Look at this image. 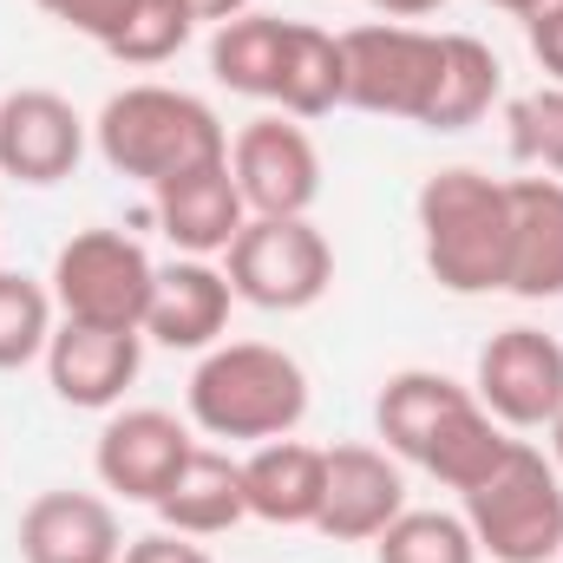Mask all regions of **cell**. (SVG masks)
Listing matches in <instances>:
<instances>
[{
    "mask_svg": "<svg viewBox=\"0 0 563 563\" xmlns=\"http://www.w3.org/2000/svg\"><path fill=\"white\" fill-rule=\"evenodd\" d=\"M125 563H217V558L184 531H144V538L125 544Z\"/></svg>",
    "mask_w": 563,
    "mask_h": 563,
    "instance_id": "obj_30",
    "label": "cell"
},
{
    "mask_svg": "<svg viewBox=\"0 0 563 563\" xmlns=\"http://www.w3.org/2000/svg\"><path fill=\"white\" fill-rule=\"evenodd\" d=\"M492 7H505V13H518V20H538V13H551L563 0H492Z\"/></svg>",
    "mask_w": 563,
    "mask_h": 563,
    "instance_id": "obj_34",
    "label": "cell"
},
{
    "mask_svg": "<svg viewBox=\"0 0 563 563\" xmlns=\"http://www.w3.org/2000/svg\"><path fill=\"white\" fill-rule=\"evenodd\" d=\"M511 256L505 295L558 301L563 295V184L558 177H511Z\"/></svg>",
    "mask_w": 563,
    "mask_h": 563,
    "instance_id": "obj_17",
    "label": "cell"
},
{
    "mask_svg": "<svg viewBox=\"0 0 563 563\" xmlns=\"http://www.w3.org/2000/svg\"><path fill=\"white\" fill-rule=\"evenodd\" d=\"M92 139H99V157L119 177H139L144 190L230 157L223 119L197 92H177V86H125V92H112Z\"/></svg>",
    "mask_w": 563,
    "mask_h": 563,
    "instance_id": "obj_3",
    "label": "cell"
},
{
    "mask_svg": "<svg viewBox=\"0 0 563 563\" xmlns=\"http://www.w3.org/2000/svg\"><path fill=\"white\" fill-rule=\"evenodd\" d=\"M151 511L164 518V531H184V538L236 531V525L250 518V498H243V459L197 445V452L177 465V478L164 485V498H157Z\"/></svg>",
    "mask_w": 563,
    "mask_h": 563,
    "instance_id": "obj_19",
    "label": "cell"
},
{
    "mask_svg": "<svg viewBox=\"0 0 563 563\" xmlns=\"http://www.w3.org/2000/svg\"><path fill=\"white\" fill-rule=\"evenodd\" d=\"M505 86V66L485 40L472 33H439V86H432V106H426L420 132H465L492 112Z\"/></svg>",
    "mask_w": 563,
    "mask_h": 563,
    "instance_id": "obj_21",
    "label": "cell"
},
{
    "mask_svg": "<svg viewBox=\"0 0 563 563\" xmlns=\"http://www.w3.org/2000/svg\"><path fill=\"white\" fill-rule=\"evenodd\" d=\"M151 282H157V263L144 256V243H132L125 230H79L53 256V308L86 328L144 334Z\"/></svg>",
    "mask_w": 563,
    "mask_h": 563,
    "instance_id": "obj_6",
    "label": "cell"
},
{
    "mask_svg": "<svg viewBox=\"0 0 563 563\" xmlns=\"http://www.w3.org/2000/svg\"><path fill=\"white\" fill-rule=\"evenodd\" d=\"M465 400H472V387H459L452 374L407 367V374H394V380L380 387V400H374V426H380V439H387L394 459H413V465H420V452L432 445V432L452 420Z\"/></svg>",
    "mask_w": 563,
    "mask_h": 563,
    "instance_id": "obj_20",
    "label": "cell"
},
{
    "mask_svg": "<svg viewBox=\"0 0 563 563\" xmlns=\"http://www.w3.org/2000/svg\"><path fill=\"white\" fill-rule=\"evenodd\" d=\"M20 563H125V531L99 492H40L20 511Z\"/></svg>",
    "mask_w": 563,
    "mask_h": 563,
    "instance_id": "obj_14",
    "label": "cell"
},
{
    "mask_svg": "<svg viewBox=\"0 0 563 563\" xmlns=\"http://www.w3.org/2000/svg\"><path fill=\"white\" fill-rule=\"evenodd\" d=\"M53 341V288H40L20 269H0V374L46 361Z\"/></svg>",
    "mask_w": 563,
    "mask_h": 563,
    "instance_id": "obj_26",
    "label": "cell"
},
{
    "mask_svg": "<svg viewBox=\"0 0 563 563\" xmlns=\"http://www.w3.org/2000/svg\"><path fill=\"white\" fill-rule=\"evenodd\" d=\"M230 301L236 288L223 269H210L203 256H177L151 282V308H144V334L157 347H184V354H210L217 334L230 328Z\"/></svg>",
    "mask_w": 563,
    "mask_h": 563,
    "instance_id": "obj_15",
    "label": "cell"
},
{
    "mask_svg": "<svg viewBox=\"0 0 563 563\" xmlns=\"http://www.w3.org/2000/svg\"><path fill=\"white\" fill-rule=\"evenodd\" d=\"M432 86H439V33L407 20H367L341 33V106L426 125Z\"/></svg>",
    "mask_w": 563,
    "mask_h": 563,
    "instance_id": "obj_5",
    "label": "cell"
},
{
    "mask_svg": "<svg viewBox=\"0 0 563 563\" xmlns=\"http://www.w3.org/2000/svg\"><path fill=\"white\" fill-rule=\"evenodd\" d=\"M151 210H157V230L184 250V256H223L236 243V230L250 223V203L230 177V157L223 164H203V170H184L170 184L151 190Z\"/></svg>",
    "mask_w": 563,
    "mask_h": 563,
    "instance_id": "obj_16",
    "label": "cell"
},
{
    "mask_svg": "<svg viewBox=\"0 0 563 563\" xmlns=\"http://www.w3.org/2000/svg\"><path fill=\"white\" fill-rule=\"evenodd\" d=\"M144 367V334L125 328H86V321H59L46 341V380L66 407L79 413H106L125 400V387Z\"/></svg>",
    "mask_w": 563,
    "mask_h": 563,
    "instance_id": "obj_13",
    "label": "cell"
},
{
    "mask_svg": "<svg viewBox=\"0 0 563 563\" xmlns=\"http://www.w3.org/2000/svg\"><path fill=\"white\" fill-rule=\"evenodd\" d=\"M544 432H551V465H558V472H563V413H558V420H551V426H544Z\"/></svg>",
    "mask_w": 563,
    "mask_h": 563,
    "instance_id": "obj_35",
    "label": "cell"
},
{
    "mask_svg": "<svg viewBox=\"0 0 563 563\" xmlns=\"http://www.w3.org/2000/svg\"><path fill=\"white\" fill-rule=\"evenodd\" d=\"M190 33H197V20L184 13V0H139L132 20H125V33L106 53L119 66H164V59H177L190 46Z\"/></svg>",
    "mask_w": 563,
    "mask_h": 563,
    "instance_id": "obj_28",
    "label": "cell"
},
{
    "mask_svg": "<svg viewBox=\"0 0 563 563\" xmlns=\"http://www.w3.org/2000/svg\"><path fill=\"white\" fill-rule=\"evenodd\" d=\"M380 563H478V538L465 525V511H400L380 538Z\"/></svg>",
    "mask_w": 563,
    "mask_h": 563,
    "instance_id": "obj_25",
    "label": "cell"
},
{
    "mask_svg": "<svg viewBox=\"0 0 563 563\" xmlns=\"http://www.w3.org/2000/svg\"><path fill=\"white\" fill-rule=\"evenodd\" d=\"M190 420L230 445H269L308 420V374L269 341H217L190 374Z\"/></svg>",
    "mask_w": 563,
    "mask_h": 563,
    "instance_id": "obj_2",
    "label": "cell"
},
{
    "mask_svg": "<svg viewBox=\"0 0 563 563\" xmlns=\"http://www.w3.org/2000/svg\"><path fill=\"white\" fill-rule=\"evenodd\" d=\"M79 157H86V119L59 92L20 86L0 99V177L46 190V184L73 177Z\"/></svg>",
    "mask_w": 563,
    "mask_h": 563,
    "instance_id": "obj_11",
    "label": "cell"
},
{
    "mask_svg": "<svg viewBox=\"0 0 563 563\" xmlns=\"http://www.w3.org/2000/svg\"><path fill=\"white\" fill-rule=\"evenodd\" d=\"M505 445H511V432L492 420V413L478 407V394H472L452 420L432 432V445L420 452V472H432L439 485H452V492L465 498V492H472L498 459H505Z\"/></svg>",
    "mask_w": 563,
    "mask_h": 563,
    "instance_id": "obj_24",
    "label": "cell"
},
{
    "mask_svg": "<svg viewBox=\"0 0 563 563\" xmlns=\"http://www.w3.org/2000/svg\"><path fill=\"white\" fill-rule=\"evenodd\" d=\"M223 256H230L223 276L236 288V301L269 308V314L314 308L334 282V250L308 217H250Z\"/></svg>",
    "mask_w": 563,
    "mask_h": 563,
    "instance_id": "obj_7",
    "label": "cell"
},
{
    "mask_svg": "<svg viewBox=\"0 0 563 563\" xmlns=\"http://www.w3.org/2000/svg\"><path fill=\"white\" fill-rule=\"evenodd\" d=\"M361 7H374V13H387V20H426V13H439L445 0H361Z\"/></svg>",
    "mask_w": 563,
    "mask_h": 563,
    "instance_id": "obj_33",
    "label": "cell"
},
{
    "mask_svg": "<svg viewBox=\"0 0 563 563\" xmlns=\"http://www.w3.org/2000/svg\"><path fill=\"white\" fill-rule=\"evenodd\" d=\"M230 177L250 217H308L321 197V151L295 119H256L230 144Z\"/></svg>",
    "mask_w": 563,
    "mask_h": 563,
    "instance_id": "obj_9",
    "label": "cell"
},
{
    "mask_svg": "<svg viewBox=\"0 0 563 563\" xmlns=\"http://www.w3.org/2000/svg\"><path fill=\"white\" fill-rule=\"evenodd\" d=\"M505 144L518 164L563 177V86H538L505 106Z\"/></svg>",
    "mask_w": 563,
    "mask_h": 563,
    "instance_id": "obj_27",
    "label": "cell"
},
{
    "mask_svg": "<svg viewBox=\"0 0 563 563\" xmlns=\"http://www.w3.org/2000/svg\"><path fill=\"white\" fill-rule=\"evenodd\" d=\"M465 525L478 538V558L551 563L563 551V472L531 439H511L505 459L465 492Z\"/></svg>",
    "mask_w": 563,
    "mask_h": 563,
    "instance_id": "obj_4",
    "label": "cell"
},
{
    "mask_svg": "<svg viewBox=\"0 0 563 563\" xmlns=\"http://www.w3.org/2000/svg\"><path fill=\"white\" fill-rule=\"evenodd\" d=\"M478 407L505 432H538L563 413V347L544 328H505L478 347Z\"/></svg>",
    "mask_w": 563,
    "mask_h": 563,
    "instance_id": "obj_8",
    "label": "cell"
},
{
    "mask_svg": "<svg viewBox=\"0 0 563 563\" xmlns=\"http://www.w3.org/2000/svg\"><path fill=\"white\" fill-rule=\"evenodd\" d=\"M276 106L288 119H321L341 106V33H321L308 20H288Z\"/></svg>",
    "mask_w": 563,
    "mask_h": 563,
    "instance_id": "obj_23",
    "label": "cell"
},
{
    "mask_svg": "<svg viewBox=\"0 0 563 563\" xmlns=\"http://www.w3.org/2000/svg\"><path fill=\"white\" fill-rule=\"evenodd\" d=\"M184 13H190L197 26H203V20H210V26H223V20L250 13V0H184Z\"/></svg>",
    "mask_w": 563,
    "mask_h": 563,
    "instance_id": "obj_32",
    "label": "cell"
},
{
    "mask_svg": "<svg viewBox=\"0 0 563 563\" xmlns=\"http://www.w3.org/2000/svg\"><path fill=\"white\" fill-rule=\"evenodd\" d=\"M190 452H197V439H190V426L177 420V413H164V407H125V413H112L106 432H99L92 472L125 505H157L164 485L177 478V465Z\"/></svg>",
    "mask_w": 563,
    "mask_h": 563,
    "instance_id": "obj_10",
    "label": "cell"
},
{
    "mask_svg": "<svg viewBox=\"0 0 563 563\" xmlns=\"http://www.w3.org/2000/svg\"><path fill=\"white\" fill-rule=\"evenodd\" d=\"M420 256L439 288L452 295H498L511 256V190L472 164L432 170L413 197Z\"/></svg>",
    "mask_w": 563,
    "mask_h": 563,
    "instance_id": "obj_1",
    "label": "cell"
},
{
    "mask_svg": "<svg viewBox=\"0 0 563 563\" xmlns=\"http://www.w3.org/2000/svg\"><path fill=\"white\" fill-rule=\"evenodd\" d=\"M400 511H407V478L380 445H334L328 452V485H321V518H314L321 538L374 544Z\"/></svg>",
    "mask_w": 563,
    "mask_h": 563,
    "instance_id": "obj_12",
    "label": "cell"
},
{
    "mask_svg": "<svg viewBox=\"0 0 563 563\" xmlns=\"http://www.w3.org/2000/svg\"><path fill=\"white\" fill-rule=\"evenodd\" d=\"M40 13H53L59 26H73V33H86V40H99V46H112L119 33H125V20H132V7L139 0H33Z\"/></svg>",
    "mask_w": 563,
    "mask_h": 563,
    "instance_id": "obj_29",
    "label": "cell"
},
{
    "mask_svg": "<svg viewBox=\"0 0 563 563\" xmlns=\"http://www.w3.org/2000/svg\"><path fill=\"white\" fill-rule=\"evenodd\" d=\"M282 53H288V20H276V13H236L210 40V73H217V86H230L243 99H276Z\"/></svg>",
    "mask_w": 563,
    "mask_h": 563,
    "instance_id": "obj_22",
    "label": "cell"
},
{
    "mask_svg": "<svg viewBox=\"0 0 563 563\" xmlns=\"http://www.w3.org/2000/svg\"><path fill=\"white\" fill-rule=\"evenodd\" d=\"M525 40H531L538 66L551 73V86H563V7H551V13H538V20H525Z\"/></svg>",
    "mask_w": 563,
    "mask_h": 563,
    "instance_id": "obj_31",
    "label": "cell"
},
{
    "mask_svg": "<svg viewBox=\"0 0 563 563\" xmlns=\"http://www.w3.org/2000/svg\"><path fill=\"white\" fill-rule=\"evenodd\" d=\"M321 485H328V452L301 445V439H269L243 459V498L250 518L301 531L321 518Z\"/></svg>",
    "mask_w": 563,
    "mask_h": 563,
    "instance_id": "obj_18",
    "label": "cell"
}]
</instances>
